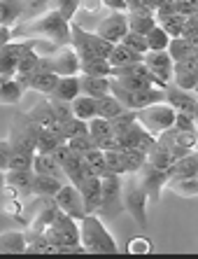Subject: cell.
<instances>
[{
  "label": "cell",
  "instance_id": "obj_38",
  "mask_svg": "<svg viewBox=\"0 0 198 259\" xmlns=\"http://www.w3.org/2000/svg\"><path fill=\"white\" fill-rule=\"evenodd\" d=\"M66 143H68V147H70L72 152H77L79 157H84L86 152L96 147V143H93V138H91L89 133H79V136H72V138H68Z\"/></svg>",
  "mask_w": 198,
  "mask_h": 259
},
{
  "label": "cell",
  "instance_id": "obj_28",
  "mask_svg": "<svg viewBox=\"0 0 198 259\" xmlns=\"http://www.w3.org/2000/svg\"><path fill=\"white\" fill-rule=\"evenodd\" d=\"M79 72L82 75H96V77H110L112 66H110L108 59H91V61H82L79 63Z\"/></svg>",
  "mask_w": 198,
  "mask_h": 259
},
{
  "label": "cell",
  "instance_id": "obj_46",
  "mask_svg": "<svg viewBox=\"0 0 198 259\" xmlns=\"http://www.w3.org/2000/svg\"><path fill=\"white\" fill-rule=\"evenodd\" d=\"M12 40H14L12 28H10V26H0V47L7 42H12Z\"/></svg>",
  "mask_w": 198,
  "mask_h": 259
},
{
  "label": "cell",
  "instance_id": "obj_50",
  "mask_svg": "<svg viewBox=\"0 0 198 259\" xmlns=\"http://www.w3.org/2000/svg\"><path fill=\"white\" fill-rule=\"evenodd\" d=\"M193 119H196V126H198V103H196V108H193Z\"/></svg>",
  "mask_w": 198,
  "mask_h": 259
},
{
  "label": "cell",
  "instance_id": "obj_24",
  "mask_svg": "<svg viewBox=\"0 0 198 259\" xmlns=\"http://www.w3.org/2000/svg\"><path fill=\"white\" fill-rule=\"evenodd\" d=\"M26 5L21 0H0V26H10L12 28L24 14Z\"/></svg>",
  "mask_w": 198,
  "mask_h": 259
},
{
  "label": "cell",
  "instance_id": "obj_19",
  "mask_svg": "<svg viewBox=\"0 0 198 259\" xmlns=\"http://www.w3.org/2000/svg\"><path fill=\"white\" fill-rule=\"evenodd\" d=\"M166 187H168L173 194H177V196L191 199V196H198V175H184V178H170Z\"/></svg>",
  "mask_w": 198,
  "mask_h": 259
},
{
  "label": "cell",
  "instance_id": "obj_13",
  "mask_svg": "<svg viewBox=\"0 0 198 259\" xmlns=\"http://www.w3.org/2000/svg\"><path fill=\"white\" fill-rule=\"evenodd\" d=\"M166 103L173 105L175 112H189V115H193L198 96L193 91H184V89H177V87L168 84L166 87Z\"/></svg>",
  "mask_w": 198,
  "mask_h": 259
},
{
  "label": "cell",
  "instance_id": "obj_9",
  "mask_svg": "<svg viewBox=\"0 0 198 259\" xmlns=\"http://www.w3.org/2000/svg\"><path fill=\"white\" fill-rule=\"evenodd\" d=\"M96 33L105 40H110L112 45H119L128 33V12H112L98 24Z\"/></svg>",
  "mask_w": 198,
  "mask_h": 259
},
{
  "label": "cell",
  "instance_id": "obj_49",
  "mask_svg": "<svg viewBox=\"0 0 198 259\" xmlns=\"http://www.w3.org/2000/svg\"><path fill=\"white\" fill-rule=\"evenodd\" d=\"M5 192V170H0V194Z\"/></svg>",
  "mask_w": 198,
  "mask_h": 259
},
{
  "label": "cell",
  "instance_id": "obj_5",
  "mask_svg": "<svg viewBox=\"0 0 198 259\" xmlns=\"http://www.w3.org/2000/svg\"><path fill=\"white\" fill-rule=\"evenodd\" d=\"M121 185H124V175H114V173L101 175V208H98L101 215L112 217L119 212Z\"/></svg>",
  "mask_w": 198,
  "mask_h": 259
},
{
  "label": "cell",
  "instance_id": "obj_41",
  "mask_svg": "<svg viewBox=\"0 0 198 259\" xmlns=\"http://www.w3.org/2000/svg\"><path fill=\"white\" fill-rule=\"evenodd\" d=\"M170 84L177 87V89H184V91H193L198 84V72H177V75H173Z\"/></svg>",
  "mask_w": 198,
  "mask_h": 259
},
{
  "label": "cell",
  "instance_id": "obj_26",
  "mask_svg": "<svg viewBox=\"0 0 198 259\" xmlns=\"http://www.w3.org/2000/svg\"><path fill=\"white\" fill-rule=\"evenodd\" d=\"M24 84H19L17 79H5L0 84V103L3 105H17L21 98H24Z\"/></svg>",
  "mask_w": 198,
  "mask_h": 259
},
{
  "label": "cell",
  "instance_id": "obj_43",
  "mask_svg": "<svg viewBox=\"0 0 198 259\" xmlns=\"http://www.w3.org/2000/svg\"><path fill=\"white\" fill-rule=\"evenodd\" d=\"M10 157H12V145H10V138L0 140V170L10 168Z\"/></svg>",
  "mask_w": 198,
  "mask_h": 259
},
{
  "label": "cell",
  "instance_id": "obj_11",
  "mask_svg": "<svg viewBox=\"0 0 198 259\" xmlns=\"http://www.w3.org/2000/svg\"><path fill=\"white\" fill-rule=\"evenodd\" d=\"M33 180H35V173L33 168L28 170H5V189L12 192L17 199H24L33 194Z\"/></svg>",
  "mask_w": 198,
  "mask_h": 259
},
{
  "label": "cell",
  "instance_id": "obj_34",
  "mask_svg": "<svg viewBox=\"0 0 198 259\" xmlns=\"http://www.w3.org/2000/svg\"><path fill=\"white\" fill-rule=\"evenodd\" d=\"M82 161H84L96 175H105V173H108V166H105V152H103L101 147L89 150L84 157H82Z\"/></svg>",
  "mask_w": 198,
  "mask_h": 259
},
{
  "label": "cell",
  "instance_id": "obj_33",
  "mask_svg": "<svg viewBox=\"0 0 198 259\" xmlns=\"http://www.w3.org/2000/svg\"><path fill=\"white\" fill-rule=\"evenodd\" d=\"M59 131L63 136V140H68L72 136H79V133H89V121L79 119V117H70L63 124H59Z\"/></svg>",
  "mask_w": 198,
  "mask_h": 259
},
{
  "label": "cell",
  "instance_id": "obj_14",
  "mask_svg": "<svg viewBox=\"0 0 198 259\" xmlns=\"http://www.w3.org/2000/svg\"><path fill=\"white\" fill-rule=\"evenodd\" d=\"M33 173L37 175H52V178H59V180L68 182L66 173L61 168V163L56 161V157L52 152H35L33 157Z\"/></svg>",
  "mask_w": 198,
  "mask_h": 259
},
{
  "label": "cell",
  "instance_id": "obj_30",
  "mask_svg": "<svg viewBox=\"0 0 198 259\" xmlns=\"http://www.w3.org/2000/svg\"><path fill=\"white\" fill-rule=\"evenodd\" d=\"M144 37H147V47H150V52H166L168 45H170V40H173V37H170L159 24H156Z\"/></svg>",
  "mask_w": 198,
  "mask_h": 259
},
{
  "label": "cell",
  "instance_id": "obj_6",
  "mask_svg": "<svg viewBox=\"0 0 198 259\" xmlns=\"http://www.w3.org/2000/svg\"><path fill=\"white\" fill-rule=\"evenodd\" d=\"M40 66H42L44 70L56 72L59 77L77 75L79 72V56L75 54V49H72L70 45H66V47H59V49H54L52 54L42 56Z\"/></svg>",
  "mask_w": 198,
  "mask_h": 259
},
{
  "label": "cell",
  "instance_id": "obj_36",
  "mask_svg": "<svg viewBox=\"0 0 198 259\" xmlns=\"http://www.w3.org/2000/svg\"><path fill=\"white\" fill-rule=\"evenodd\" d=\"M84 37L89 40V45L93 47V52H96L98 56H103V59H108V56L112 54L114 45L110 42V40H105V37H101V35L96 33V30L91 33V30H86V28H84Z\"/></svg>",
  "mask_w": 198,
  "mask_h": 259
},
{
  "label": "cell",
  "instance_id": "obj_45",
  "mask_svg": "<svg viewBox=\"0 0 198 259\" xmlns=\"http://www.w3.org/2000/svg\"><path fill=\"white\" fill-rule=\"evenodd\" d=\"M105 7H110L112 12H128V5L126 0H101Z\"/></svg>",
  "mask_w": 198,
  "mask_h": 259
},
{
  "label": "cell",
  "instance_id": "obj_8",
  "mask_svg": "<svg viewBox=\"0 0 198 259\" xmlns=\"http://www.w3.org/2000/svg\"><path fill=\"white\" fill-rule=\"evenodd\" d=\"M138 178L140 182H142L144 192H147V196H150V201H159L161 199V192L166 189V185H168V170L166 168H156V166H152V163H144L142 168L138 170Z\"/></svg>",
  "mask_w": 198,
  "mask_h": 259
},
{
  "label": "cell",
  "instance_id": "obj_3",
  "mask_svg": "<svg viewBox=\"0 0 198 259\" xmlns=\"http://www.w3.org/2000/svg\"><path fill=\"white\" fill-rule=\"evenodd\" d=\"M147 203H150V196L144 192L138 173H126L121 185V208L135 220L140 229L147 227Z\"/></svg>",
  "mask_w": 198,
  "mask_h": 259
},
{
  "label": "cell",
  "instance_id": "obj_39",
  "mask_svg": "<svg viewBox=\"0 0 198 259\" xmlns=\"http://www.w3.org/2000/svg\"><path fill=\"white\" fill-rule=\"evenodd\" d=\"M121 45H126L128 49L138 52V54H147V52H150V47H147V37L140 35V33H133V30H128L126 35H124Z\"/></svg>",
  "mask_w": 198,
  "mask_h": 259
},
{
  "label": "cell",
  "instance_id": "obj_21",
  "mask_svg": "<svg viewBox=\"0 0 198 259\" xmlns=\"http://www.w3.org/2000/svg\"><path fill=\"white\" fill-rule=\"evenodd\" d=\"M63 187V180L59 178H52V175H37L33 180V196H44V199H54V194Z\"/></svg>",
  "mask_w": 198,
  "mask_h": 259
},
{
  "label": "cell",
  "instance_id": "obj_35",
  "mask_svg": "<svg viewBox=\"0 0 198 259\" xmlns=\"http://www.w3.org/2000/svg\"><path fill=\"white\" fill-rule=\"evenodd\" d=\"M156 24L161 26V28L166 30L170 37H182V33H184V24H186V17H182V14H173V17L159 19Z\"/></svg>",
  "mask_w": 198,
  "mask_h": 259
},
{
  "label": "cell",
  "instance_id": "obj_47",
  "mask_svg": "<svg viewBox=\"0 0 198 259\" xmlns=\"http://www.w3.org/2000/svg\"><path fill=\"white\" fill-rule=\"evenodd\" d=\"M142 3H144V7H147L150 12H156V10L161 7V3H163V0H142Z\"/></svg>",
  "mask_w": 198,
  "mask_h": 259
},
{
  "label": "cell",
  "instance_id": "obj_10",
  "mask_svg": "<svg viewBox=\"0 0 198 259\" xmlns=\"http://www.w3.org/2000/svg\"><path fill=\"white\" fill-rule=\"evenodd\" d=\"M142 63L154 72L156 77L161 79L163 84H170V82H173L175 61H173V56L168 54V49H166V52H147V54L142 56Z\"/></svg>",
  "mask_w": 198,
  "mask_h": 259
},
{
  "label": "cell",
  "instance_id": "obj_1",
  "mask_svg": "<svg viewBox=\"0 0 198 259\" xmlns=\"http://www.w3.org/2000/svg\"><path fill=\"white\" fill-rule=\"evenodd\" d=\"M70 24L59 10H47L44 14L35 17L28 24L19 26V28L12 30L14 37H42V40H49L54 42L56 47H66L70 45Z\"/></svg>",
  "mask_w": 198,
  "mask_h": 259
},
{
  "label": "cell",
  "instance_id": "obj_15",
  "mask_svg": "<svg viewBox=\"0 0 198 259\" xmlns=\"http://www.w3.org/2000/svg\"><path fill=\"white\" fill-rule=\"evenodd\" d=\"M56 84H59V75L52 70H44V68L40 66V70L28 79L26 89H33V91H37V94H42V96H52Z\"/></svg>",
  "mask_w": 198,
  "mask_h": 259
},
{
  "label": "cell",
  "instance_id": "obj_7",
  "mask_svg": "<svg viewBox=\"0 0 198 259\" xmlns=\"http://www.w3.org/2000/svg\"><path fill=\"white\" fill-rule=\"evenodd\" d=\"M54 203L59 205L66 215L75 217V220H82L86 215L84 212V201H82V194L79 189L72 185V182H63V187L54 194Z\"/></svg>",
  "mask_w": 198,
  "mask_h": 259
},
{
  "label": "cell",
  "instance_id": "obj_29",
  "mask_svg": "<svg viewBox=\"0 0 198 259\" xmlns=\"http://www.w3.org/2000/svg\"><path fill=\"white\" fill-rule=\"evenodd\" d=\"M61 143H66V140H63V136H61L59 128H54V131H42V128H40L35 152H54Z\"/></svg>",
  "mask_w": 198,
  "mask_h": 259
},
{
  "label": "cell",
  "instance_id": "obj_40",
  "mask_svg": "<svg viewBox=\"0 0 198 259\" xmlns=\"http://www.w3.org/2000/svg\"><path fill=\"white\" fill-rule=\"evenodd\" d=\"M49 3H54V10H59L68 21H72L75 14L79 12V7H82V0H49Z\"/></svg>",
  "mask_w": 198,
  "mask_h": 259
},
{
  "label": "cell",
  "instance_id": "obj_22",
  "mask_svg": "<svg viewBox=\"0 0 198 259\" xmlns=\"http://www.w3.org/2000/svg\"><path fill=\"white\" fill-rule=\"evenodd\" d=\"M144 54H138V52H133V49H128L126 45H114L112 54L108 56L110 66L112 68H124V66H133V63H140L142 61Z\"/></svg>",
  "mask_w": 198,
  "mask_h": 259
},
{
  "label": "cell",
  "instance_id": "obj_42",
  "mask_svg": "<svg viewBox=\"0 0 198 259\" xmlns=\"http://www.w3.org/2000/svg\"><path fill=\"white\" fill-rule=\"evenodd\" d=\"M173 126L180 128V131H198L196 119H193V115H189V112H177Z\"/></svg>",
  "mask_w": 198,
  "mask_h": 259
},
{
  "label": "cell",
  "instance_id": "obj_27",
  "mask_svg": "<svg viewBox=\"0 0 198 259\" xmlns=\"http://www.w3.org/2000/svg\"><path fill=\"white\" fill-rule=\"evenodd\" d=\"M124 105H121V101L117 96H112V94H108V96L98 98V117H105V119H114V117H119L121 112H124Z\"/></svg>",
  "mask_w": 198,
  "mask_h": 259
},
{
  "label": "cell",
  "instance_id": "obj_44",
  "mask_svg": "<svg viewBox=\"0 0 198 259\" xmlns=\"http://www.w3.org/2000/svg\"><path fill=\"white\" fill-rule=\"evenodd\" d=\"M128 250H131V252H140V250L150 252V250H152V243L147 241V238H133L131 245H128Z\"/></svg>",
  "mask_w": 198,
  "mask_h": 259
},
{
  "label": "cell",
  "instance_id": "obj_31",
  "mask_svg": "<svg viewBox=\"0 0 198 259\" xmlns=\"http://www.w3.org/2000/svg\"><path fill=\"white\" fill-rule=\"evenodd\" d=\"M112 121V131H114V136L119 138V136H124V133H128L135 124H138V117H135V110H124L119 117H114V119H110Z\"/></svg>",
  "mask_w": 198,
  "mask_h": 259
},
{
  "label": "cell",
  "instance_id": "obj_12",
  "mask_svg": "<svg viewBox=\"0 0 198 259\" xmlns=\"http://www.w3.org/2000/svg\"><path fill=\"white\" fill-rule=\"evenodd\" d=\"M79 194H82V201H84V212H98L101 208V175H89L82 180L79 185Z\"/></svg>",
  "mask_w": 198,
  "mask_h": 259
},
{
  "label": "cell",
  "instance_id": "obj_16",
  "mask_svg": "<svg viewBox=\"0 0 198 259\" xmlns=\"http://www.w3.org/2000/svg\"><path fill=\"white\" fill-rule=\"evenodd\" d=\"M110 84L112 79L110 77H96V75H79V87H82V94L91 98H103L110 94Z\"/></svg>",
  "mask_w": 198,
  "mask_h": 259
},
{
  "label": "cell",
  "instance_id": "obj_25",
  "mask_svg": "<svg viewBox=\"0 0 198 259\" xmlns=\"http://www.w3.org/2000/svg\"><path fill=\"white\" fill-rule=\"evenodd\" d=\"M156 26V17L152 12H128V30L147 35Z\"/></svg>",
  "mask_w": 198,
  "mask_h": 259
},
{
  "label": "cell",
  "instance_id": "obj_51",
  "mask_svg": "<svg viewBox=\"0 0 198 259\" xmlns=\"http://www.w3.org/2000/svg\"><path fill=\"white\" fill-rule=\"evenodd\" d=\"M0 210H3V201H0Z\"/></svg>",
  "mask_w": 198,
  "mask_h": 259
},
{
  "label": "cell",
  "instance_id": "obj_2",
  "mask_svg": "<svg viewBox=\"0 0 198 259\" xmlns=\"http://www.w3.org/2000/svg\"><path fill=\"white\" fill-rule=\"evenodd\" d=\"M79 243L84 247V252L91 254H117L119 245L103 224L98 212H89L79 220Z\"/></svg>",
  "mask_w": 198,
  "mask_h": 259
},
{
  "label": "cell",
  "instance_id": "obj_23",
  "mask_svg": "<svg viewBox=\"0 0 198 259\" xmlns=\"http://www.w3.org/2000/svg\"><path fill=\"white\" fill-rule=\"evenodd\" d=\"M168 175L170 178H184V175H198V150L196 152H189L184 154L182 159L173 163L168 168ZM168 178V180H170Z\"/></svg>",
  "mask_w": 198,
  "mask_h": 259
},
{
  "label": "cell",
  "instance_id": "obj_4",
  "mask_svg": "<svg viewBox=\"0 0 198 259\" xmlns=\"http://www.w3.org/2000/svg\"><path fill=\"white\" fill-rule=\"evenodd\" d=\"M175 108L168 105L166 101L154 103V105H147L142 110H135V117H138V124L150 131L152 136H161L163 131H168L170 126L175 124Z\"/></svg>",
  "mask_w": 198,
  "mask_h": 259
},
{
  "label": "cell",
  "instance_id": "obj_37",
  "mask_svg": "<svg viewBox=\"0 0 198 259\" xmlns=\"http://www.w3.org/2000/svg\"><path fill=\"white\" fill-rule=\"evenodd\" d=\"M168 54L173 56V61H182V59H189V56L196 54V49L186 42L184 37H173L168 45Z\"/></svg>",
  "mask_w": 198,
  "mask_h": 259
},
{
  "label": "cell",
  "instance_id": "obj_32",
  "mask_svg": "<svg viewBox=\"0 0 198 259\" xmlns=\"http://www.w3.org/2000/svg\"><path fill=\"white\" fill-rule=\"evenodd\" d=\"M105 166H108V173L114 175H126V159H124V152L121 150H105Z\"/></svg>",
  "mask_w": 198,
  "mask_h": 259
},
{
  "label": "cell",
  "instance_id": "obj_20",
  "mask_svg": "<svg viewBox=\"0 0 198 259\" xmlns=\"http://www.w3.org/2000/svg\"><path fill=\"white\" fill-rule=\"evenodd\" d=\"M70 108H72V115L79 117V119H93V117H98V98H91L86 96V94H79L75 101L70 103Z\"/></svg>",
  "mask_w": 198,
  "mask_h": 259
},
{
  "label": "cell",
  "instance_id": "obj_17",
  "mask_svg": "<svg viewBox=\"0 0 198 259\" xmlns=\"http://www.w3.org/2000/svg\"><path fill=\"white\" fill-rule=\"evenodd\" d=\"M28 247V236L24 231L0 234V254H21Z\"/></svg>",
  "mask_w": 198,
  "mask_h": 259
},
{
  "label": "cell",
  "instance_id": "obj_48",
  "mask_svg": "<svg viewBox=\"0 0 198 259\" xmlns=\"http://www.w3.org/2000/svg\"><path fill=\"white\" fill-rule=\"evenodd\" d=\"M44 5H49V0H33L28 5V10H40V7H44Z\"/></svg>",
  "mask_w": 198,
  "mask_h": 259
},
{
  "label": "cell",
  "instance_id": "obj_18",
  "mask_svg": "<svg viewBox=\"0 0 198 259\" xmlns=\"http://www.w3.org/2000/svg\"><path fill=\"white\" fill-rule=\"evenodd\" d=\"M82 94V87H79V75H66V77H59V84H56L54 98H61V101L72 103L75 98Z\"/></svg>",
  "mask_w": 198,
  "mask_h": 259
}]
</instances>
